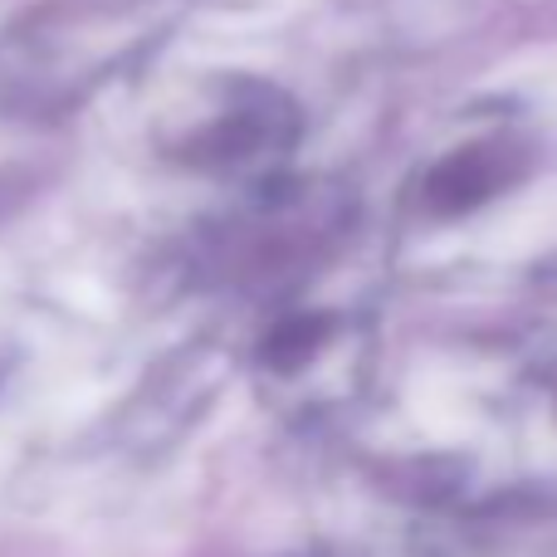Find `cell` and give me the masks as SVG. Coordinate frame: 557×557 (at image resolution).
Listing matches in <instances>:
<instances>
[{"mask_svg":"<svg viewBox=\"0 0 557 557\" xmlns=\"http://www.w3.org/2000/svg\"><path fill=\"white\" fill-rule=\"evenodd\" d=\"M337 557H441V553H421V548H367V553H337Z\"/></svg>","mask_w":557,"mask_h":557,"instance_id":"obj_1","label":"cell"}]
</instances>
